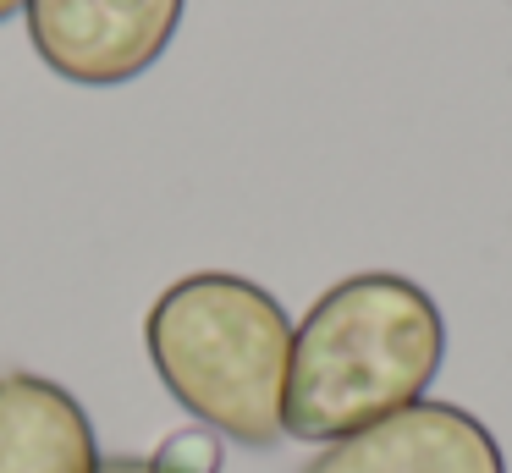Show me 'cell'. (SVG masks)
I'll return each mask as SVG.
<instances>
[{"mask_svg": "<svg viewBox=\"0 0 512 473\" xmlns=\"http://www.w3.org/2000/svg\"><path fill=\"white\" fill-rule=\"evenodd\" d=\"M441 363V303L397 270H358L325 286L309 314L292 325L281 429L303 446H331L419 402Z\"/></svg>", "mask_w": 512, "mask_h": 473, "instance_id": "1", "label": "cell"}, {"mask_svg": "<svg viewBox=\"0 0 512 473\" xmlns=\"http://www.w3.org/2000/svg\"><path fill=\"white\" fill-rule=\"evenodd\" d=\"M144 347L160 385L204 429L254 451L287 440L292 319L276 292L232 270H193L149 303Z\"/></svg>", "mask_w": 512, "mask_h": 473, "instance_id": "2", "label": "cell"}, {"mask_svg": "<svg viewBox=\"0 0 512 473\" xmlns=\"http://www.w3.org/2000/svg\"><path fill=\"white\" fill-rule=\"evenodd\" d=\"M188 0H28V39L39 61L78 88L144 77L182 28Z\"/></svg>", "mask_w": 512, "mask_h": 473, "instance_id": "3", "label": "cell"}, {"mask_svg": "<svg viewBox=\"0 0 512 473\" xmlns=\"http://www.w3.org/2000/svg\"><path fill=\"white\" fill-rule=\"evenodd\" d=\"M298 473H507L501 440L457 402H419L320 446Z\"/></svg>", "mask_w": 512, "mask_h": 473, "instance_id": "4", "label": "cell"}, {"mask_svg": "<svg viewBox=\"0 0 512 473\" xmlns=\"http://www.w3.org/2000/svg\"><path fill=\"white\" fill-rule=\"evenodd\" d=\"M94 418L45 374H0V473H100Z\"/></svg>", "mask_w": 512, "mask_h": 473, "instance_id": "5", "label": "cell"}, {"mask_svg": "<svg viewBox=\"0 0 512 473\" xmlns=\"http://www.w3.org/2000/svg\"><path fill=\"white\" fill-rule=\"evenodd\" d=\"M149 462L166 468V473H221V435L204 429V424L171 429V435L149 451Z\"/></svg>", "mask_w": 512, "mask_h": 473, "instance_id": "6", "label": "cell"}, {"mask_svg": "<svg viewBox=\"0 0 512 473\" xmlns=\"http://www.w3.org/2000/svg\"><path fill=\"white\" fill-rule=\"evenodd\" d=\"M100 473H166V468H155L149 457H105Z\"/></svg>", "mask_w": 512, "mask_h": 473, "instance_id": "7", "label": "cell"}, {"mask_svg": "<svg viewBox=\"0 0 512 473\" xmlns=\"http://www.w3.org/2000/svg\"><path fill=\"white\" fill-rule=\"evenodd\" d=\"M23 6H28V0H0V22H6V17H17Z\"/></svg>", "mask_w": 512, "mask_h": 473, "instance_id": "8", "label": "cell"}]
</instances>
